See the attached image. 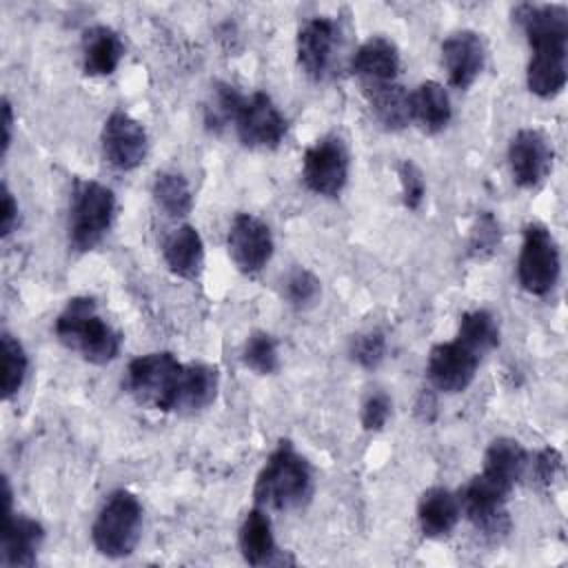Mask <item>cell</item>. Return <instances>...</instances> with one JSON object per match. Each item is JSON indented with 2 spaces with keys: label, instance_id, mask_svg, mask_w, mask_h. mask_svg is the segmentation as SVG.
<instances>
[{
  "label": "cell",
  "instance_id": "5b68a950",
  "mask_svg": "<svg viewBox=\"0 0 568 568\" xmlns=\"http://www.w3.org/2000/svg\"><path fill=\"white\" fill-rule=\"evenodd\" d=\"M115 215V195L100 182H78L69 211V242L75 251L95 248L109 233Z\"/></svg>",
  "mask_w": 568,
  "mask_h": 568
},
{
  "label": "cell",
  "instance_id": "ac0fdd59",
  "mask_svg": "<svg viewBox=\"0 0 568 568\" xmlns=\"http://www.w3.org/2000/svg\"><path fill=\"white\" fill-rule=\"evenodd\" d=\"M399 64V49L395 47L393 40L384 36L368 38L357 47V51L351 58V71L362 80L364 87L395 82Z\"/></svg>",
  "mask_w": 568,
  "mask_h": 568
},
{
  "label": "cell",
  "instance_id": "2e32d148",
  "mask_svg": "<svg viewBox=\"0 0 568 568\" xmlns=\"http://www.w3.org/2000/svg\"><path fill=\"white\" fill-rule=\"evenodd\" d=\"M486 49L475 31H455L442 42V62L455 89H468L484 69Z\"/></svg>",
  "mask_w": 568,
  "mask_h": 568
},
{
  "label": "cell",
  "instance_id": "4316f807",
  "mask_svg": "<svg viewBox=\"0 0 568 568\" xmlns=\"http://www.w3.org/2000/svg\"><path fill=\"white\" fill-rule=\"evenodd\" d=\"M366 100L382 126L397 131L410 122V93L397 82L364 87Z\"/></svg>",
  "mask_w": 568,
  "mask_h": 568
},
{
  "label": "cell",
  "instance_id": "ba28073f",
  "mask_svg": "<svg viewBox=\"0 0 568 568\" xmlns=\"http://www.w3.org/2000/svg\"><path fill=\"white\" fill-rule=\"evenodd\" d=\"M233 126L240 142L251 149L280 146L288 129L286 118L264 91H255L242 98L233 118Z\"/></svg>",
  "mask_w": 568,
  "mask_h": 568
},
{
  "label": "cell",
  "instance_id": "4dcf8cb0",
  "mask_svg": "<svg viewBox=\"0 0 568 568\" xmlns=\"http://www.w3.org/2000/svg\"><path fill=\"white\" fill-rule=\"evenodd\" d=\"M242 362L257 375H273L280 368V353L275 339L264 331L253 333L244 344Z\"/></svg>",
  "mask_w": 568,
  "mask_h": 568
},
{
  "label": "cell",
  "instance_id": "3957f363",
  "mask_svg": "<svg viewBox=\"0 0 568 568\" xmlns=\"http://www.w3.org/2000/svg\"><path fill=\"white\" fill-rule=\"evenodd\" d=\"M142 532V506L129 490H115L102 504L93 526L91 539L100 555L120 559L135 550Z\"/></svg>",
  "mask_w": 568,
  "mask_h": 568
},
{
  "label": "cell",
  "instance_id": "277c9868",
  "mask_svg": "<svg viewBox=\"0 0 568 568\" xmlns=\"http://www.w3.org/2000/svg\"><path fill=\"white\" fill-rule=\"evenodd\" d=\"M184 364L169 351L135 357L126 368V388L144 406L173 413Z\"/></svg>",
  "mask_w": 568,
  "mask_h": 568
},
{
  "label": "cell",
  "instance_id": "9c48e42d",
  "mask_svg": "<svg viewBox=\"0 0 568 568\" xmlns=\"http://www.w3.org/2000/svg\"><path fill=\"white\" fill-rule=\"evenodd\" d=\"M302 180L322 197H337L348 182V151L335 135L311 144L302 158Z\"/></svg>",
  "mask_w": 568,
  "mask_h": 568
},
{
  "label": "cell",
  "instance_id": "d6a6232c",
  "mask_svg": "<svg viewBox=\"0 0 568 568\" xmlns=\"http://www.w3.org/2000/svg\"><path fill=\"white\" fill-rule=\"evenodd\" d=\"M284 295L295 308L311 306L320 295V280L306 268H293L284 282Z\"/></svg>",
  "mask_w": 568,
  "mask_h": 568
},
{
  "label": "cell",
  "instance_id": "ffe728a7",
  "mask_svg": "<svg viewBox=\"0 0 568 568\" xmlns=\"http://www.w3.org/2000/svg\"><path fill=\"white\" fill-rule=\"evenodd\" d=\"M566 80H568L566 47L532 49V55L526 69V84L530 93L544 100L555 98L564 91Z\"/></svg>",
  "mask_w": 568,
  "mask_h": 568
},
{
  "label": "cell",
  "instance_id": "7c38bea8",
  "mask_svg": "<svg viewBox=\"0 0 568 568\" xmlns=\"http://www.w3.org/2000/svg\"><path fill=\"white\" fill-rule=\"evenodd\" d=\"M479 362L481 357L462 342H442L430 348L426 375L433 388L442 393H462L473 384Z\"/></svg>",
  "mask_w": 568,
  "mask_h": 568
},
{
  "label": "cell",
  "instance_id": "cb8c5ba5",
  "mask_svg": "<svg viewBox=\"0 0 568 568\" xmlns=\"http://www.w3.org/2000/svg\"><path fill=\"white\" fill-rule=\"evenodd\" d=\"M528 462H530V455L521 448L519 442L510 437H499L490 442V446L486 448L481 473L495 479L506 490H513L515 484L526 477Z\"/></svg>",
  "mask_w": 568,
  "mask_h": 568
},
{
  "label": "cell",
  "instance_id": "83f0119b",
  "mask_svg": "<svg viewBox=\"0 0 568 568\" xmlns=\"http://www.w3.org/2000/svg\"><path fill=\"white\" fill-rule=\"evenodd\" d=\"M455 339L475 351L479 357H484L488 351L499 346V326L495 315L486 308L464 313Z\"/></svg>",
  "mask_w": 568,
  "mask_h": 568
},
{
  "label": "cell",
  "instance_id": "30bf717a",
  "mask_svg": "<svg viewBox=\"0 0 568 568\" xmlns=\"http://www.w3.org/2000/svg\"><path fill=\"white\" fill-rule=\"evenodd\" d=\"M102 155L118 171L140 166L149 151L146 129L124 111H113L102 126Z\"/></svg>",
  "mask_w": 568,
  "mask_h": 568
},
{
  "label": "cell",
  "instance_id": "f35d334b",
  "mask_svg": "<svg viewBox=\"0 0 568 568\" xmlns=\"http://www.w3.org/2000/svg\"><path fill=\"white\" fill-rule=\"evenodd\" d=\"M18 224V202L7 184H2V206H0V235L7 237Z\"/></svg>",
  "mask_w": 568,
  "mask_h": 568
},
{
  "label": "cell",
  "instance_id": "d6986e66",
  "mask_svg": "<svg viewBox=\"0 0 568 568\" xmlns=\"http://www.w3.org/2000/svg\"><path fill=\"white\" fill-rule=\"evenodd\" d=\"M162 255L166 266L182 280H197L204 268V242L195 226L182 224L173 229L164 244Z\"/></svg>",
  "mask_w": 568,
  "mask_h": 568
},
{
  "label": "cell",
  "instance_id": "8992f818",
  "mask_svg": "<svg viewBox=\"0 0 568 568\" xmlns=\"http://www.w3.org/2000/svg\"><path fill=\"white\" fill-rule=\"evenodd\" d=\"M559 271V248L552 233L539 222L528 224L524 229V242L517 260V280L521 288L530 295L544 297L555 288Z\"/></svg>",
  "mask_w": 568,
  "mask_h": 568
},
{
  "label": "cell",
  "instance_id": "603a6c76",
  "mask_svg": "<svg viewBox=\"0 0 568 568\" xmlns=\"http://www.w3.org/2000/svg\"><path fill=\"white\" fill-rule=\"evenodd\" d=\"M220 388V373L215 366L204 362H189L182 368V379L178 388L175 410L195 413L215 402Z\"/></svg>",
  "mask_w": 568,
  "mask_h": 568
},
{
  "label": "cell",
  "instance_id": "836d02e7",
  "mask_svg": "<svg viewBox=\"0 0 568 568\" xmlns=\"http://www.w3.org/2000/svg\"><path fill=\"white\" fill-rule=\"evenodd\" d=\"M499 224L490 213H481L470 231V240H468V253L473 257H488L490 253H495V248L499 246Z\"/></svg>",
  "mask_w": 568,
  "mask_h": 568
},
{
  "label": "cell",
  "instance_id": "d590c367",
  "mask_svg": "<svg viewBox=\"0 0 568 568\" xmlns=\"http://www.w3.org/2000/svg\"><path fill=\"white\" fill-rule=\"evenodd\" d=\"M399 184H402V200L404 206L415 211L422 206L424 195H426V182L424 175L419 171V166L410 160H404L399 164Z\"/></svg>",
  "mask_w": 568,
  "mask_h": 568
},
{
  "label": "cell",
  "instance_id": "1f68e13d",
  "mask_svg": "<svg viewBox=\"0 0 568 568\" xmlns=\"http://www.w3.org/2000/svg\"><path fill=\"white\" fill-rule=\"evenodd\" d=\"M242 93L235 91L231 84H215L213 89V98L211 104L206 106V124L209 126H224V124H233L235 111L242 102Z\"/></svg>",
  "mask_w": 568,
  "mask_h": 568
},
{
  "label": "cell",
  "instance_id": "484cf974",
  "mask_svg": "<svg viewBox=\"0 0 568 568\" xmlns=\"http://www.w3.org/2000/svg\"><path fill=\"white\" fill-rule=\"evenodd\" d=\"M124 55L120 36L109 27H91L82 42V69L87 75H111Z\"/></svg>",
  "mask_w": 568,
  "mask_h": 568
},
{
  "label": "cell",
  "instance_id": "e575fe53",
  "mask_svg": "<svg viewBox=\"0 0 568 568\" xmlns=\"http://www.w3.org/2000/svg\"><path fill=\"white\" fill-rule=\"evenodd\" d=\"M386 355V337L379 331H368L362 333L353 339L351 344V357L362 366V368H375L382 364Z\"/></svg>",
  "mask_w": 568,
  "mask_h": 568
},
{
  "label": "cell",
  "instance_id": "7402d4cb",
  "mask_svg": "<svg viewBox=\"0 0 568 568\" xmlns=\"http://www.w3.org/2000/svg\"><path fill=\"white\" fill-rule=\"evenodd\" d=\"M237 544L240 552L246 564L251 566H266V564H277L280 552L275 546L271 519L264 508H253L246 513L240 532H237Z\"/></svg>",
  "mask_w": 568,
  "mask_h": 568
},
{
  "label": "cell",
  "instance_id": "d4e9b609",
  "mask_svg": "<svg viewBox=\"0 0 568 568\" xmlns=\"http://www.w3.org/2000/svg\"><path fill=\"white\" fill-rule=\"evenodd\" d=\"M450 98L439 82L426 80L415 91H410V122H415L422 131H442L450 122Z\"/></svg>",
  "mask_w": 568,
  "mask_h": 568
},
{
  "label": "cell",
  "instance_id": "9a60e30c",
  "mask_svg": "<svg viewBox=\"0 0 568 568\" xmlns=\"http://www.w3.org/2000/svg\"><path fill=\"white\" fill-rule=\"evenodd\" d=\"M339 27L326 16L306 20L297 31V64L313 78L322 80L333 62V51L337 44Z\"/></svg>",
  "mask_w": 568,
  "mask_h": 568
},
{
  "label": "cell",
  "instance_id": "4fadbf2b",
  "mask_svg": "<svg viewBox=\"0 0 568 568\" xmlns=\"http://www.w3.org/2000/svg\"><path fill=\"white\" fill-rule=\"evenodd\" d=\"M513 180L521 189L539 186L552 169V144L539 129H519L508 144Z\"/></svg>",
  "mask_w": 568,
  "mask_h": 568
},
{
  "label": "cell",
  "instance_id": "52a82bcc",
  "mask_svg": "<svg viewBox=\"0 0 568 568\" xmlns=\"http://www.w3.org/2000/svg\"><path fill=\"white\" fill-rule=\"evenodd\" d=\"M510 490L499 486L484 473L475 475L457 495L462 515L488 539H499L508 532L510 519L506 510Z\"/></svg>",
  "mask_w": 568,
  "mask_h": 568
},
{
  "label": "cell",
  "instance_id": "f546056e",
  "mask_svg": "<svg viewBox=\"0 0 568 568\" xmlns=\"http://www.w3.org/2000/svg\"><path fill=\"white\" fill-rule=\"evenodd\" d=\"M0 348H2V397L11 399L24 384L29 359L22 344L7 331L2 333Z\"/></svg>",
  "mask_w": 568,
  "mask_h": 568
},
{
  "label": "cell",
  "instance_id": "ab89813d",
  "mask_svg": "<svg viewBox=\"0 0 568 568\" xmlns=\"http://www.w3.org/2000/svg\"><path fill=\"white\" fill-rule=\"evenodd\" d=\"M11 133H13V109H11V102L4 98L2 100V155H7L9 151Z\"/></svg>",
  "mask_w": 568,
  "mask_h": 568
},
{
  "label": "cell",
  "instance_id": "60d3db41",
  "mask_svg": "<svg viewBox=\"0 0 568 568\" xmlns=\"http://www.w3.org/2000/svg\"><path fill=\"white\" fill-rule=\"evenodd\" d=\"M435 406H437V402H435L433 393L422 390V395L417 399V415H422L424 422H430L435 417Z\"/></svg>",
  "mask_w": 568,
  "mask_h": 568
},
{
  "label": "cell",
  "instance_id": "5bb4252c",
  "mask_svg": "<svg viewBox=\"0 0 568 568\" xmlns=\"http://www.w3.org/2000/svg\"><path fill=\"white\" fill-rule=\"evenodd\" d=\"M44 541V528L40 521L16 515L11 508V488L4 479V528L0 541L2 566H33L38 550Z\"/></svg>",
  "mask_w": 568,
  "mask_h": 568
},
{
  "label": "cell",
  "instance_id": "7a4b0ae2",
  "mask_svg": "<svg viewBox=\"0 0 568 568\" xmlns=\"http://www.w3.org/2000/svg\"><path fill=\"white\" fill-rule=\"evenodd\" d=\"M55 335L91 364H109L122 348V333L100 317L93 297L69 300L55 320Z\"/></svg>",
  "mask_w": 568,
  "mask_h": 568
},
{
  "label": "cell",
  "instance_id": "74e56055",
  "mask_svg": "<svg viewBox=\"0 0 568 568\" xmlns=\"http://www.w3.org/2000/svg\"><path fill=\"white\" fill-rule=\"evenodd\" d=\"M528 470L532 475V479L541 486H550L555 481V477L561 470V455L555 448H544L539 450L530 462H528Z\"/></svg>",
  "mask_w": 568,
  "mask_h": 568
},
{
  "label": "cell",
  "instance_id": "8fae6325",
  "mask_svg": "<svg viewBox=\"0 0 568 568\" xmlns=\"http://www.w3.org/2000/svg\"><path fill=\"white\" fill-rule=\"evenodd\" d=\"M226 248L233 264L246 273H260L273 257V235L271 229L251 213H237L229 226Z\"/></svg>",
  "mask_w": 568,
  "mask_h": 568
},
{
  "label": "cell",
  "instance_id": "f1b7e54d",
  "mask_svg": "<svg viewBox=\"0 0 568 568\" xmlns=\"http://www.w3.org/2000/svg\"><path fill=\"white\" fill-rule=\"evenodd\" d=\"M155 204L171 217H184L193 209V193L189 182L180 173H158L153 182Z\"/></svg>",
  "mask_w": 568,
  "mask_h": 568
},
{
  "label": "cell",
  "instance_id": "8d00e7d4",
  "mask_svg": "<svg viewBox=\"0 0 568 568\" xmlns=\"http://www.w3.org/2000/svg\"><path fill=\"white\" fill-rule=\"evenodd\" d=\"M390 417V397L386 393H373L362 406V426L371 433H377L386 426Z\"/></svg>",
  "mask_w": 568,
  "mask_h": 568
},
{
  "label": "cell",
  "instance_id": "e0dca14e",
  "mask_svg": "<svg viewBox=\"0 0 568 568\" xmlns=\"http://www.w3.org/2000/svg\"><path fill=\"white\" fill-rule=\"evenodd\" d=\"M513 16L521 24L532 49L566 47L568 9L564 4H519Z\"/></svg>",
  "mask_w": 568,
  "mask_h": 568
},
{
  "label": "cell",
  "instance_id": "44dd1931",
  "mask_svg": "<svg viewBox=\"0 0 568 568\" xmlns=\"http://www.w3.org/2000/svg\"><path fill=\"white\" fill-rule=\"evenodd\" d=\"M462 517V506L455 493L442 486L428 488L417 504V521L426 537L439 539L453 532Z\"/></svg>",
  "mask_w": 568,
  "mask_h": 568
},
{
  "label": "cell",
  "instance_id": "6da1fadb",
  "mask_svg": "<svg viewBox=\"0 0 568 568\" xmlns=\"http://www.w3.org/2000/svg\"><path fill=\"white\" fill-rule=\"evenodd\" d=\"M311 493L313 473L308 462L293 448L291 442H280L255 479V504L264 510H293L300 508Z\"/></svg>",
  "mask_w": 568,
  "mask_h": 568
}]
</instances>
